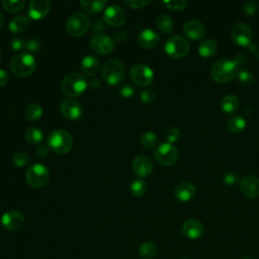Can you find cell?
I'll return each instance as SVG.
<instances>
[{"mask_svg":"<svg viewBox=\"0 0 259 259\" xmlns=\"http://www.w3.org/2000/svg\"><path fill=\"white\" fill-rule=\"evenodd\" d=\"M186 1L185 0H169V1H164V5H166L167 8L171 10H182L186 6Z\"/></svg>","mask_w":259,"mask_h":259,"instance_id":"cell-38","label":"cell"},{"mask_svg":"<svg viewBox=\"0 0 259 259\" xmlns=\"http://www.w3.org/2000/svg\"><path fill=\"white\" fill-rule=\"evenodd\" d=\"M28 18L24 15H18L13 17L9 22V29L14 33H19L24 31L28 27Z\"/></svg>","mask_w":259,"mask_h":259,"instance_id":"cell-27","label":"cell"},{"mask_svg":"<svg viewBox=\"0 0 259 259\" xmlns=\"http://www.w3.org/2000/svg\"><path fill=\"white\" fill-rule=\"evenodd\" d=\"M99 85H100V81H99L98 79H96V78L91 79V80L89 81V83H88V86H89L91 89H97V88L99 87Z\"/></svg>","mask_w":259,"mask_h":259,"instance_id":"cell-52","label":"cell"},{"mask_svg":"<svg viewBox=\"0 0 259 259\" xmlns=\"http://www.w3.org/2000/svg\"><path fill=\"white\" fill-rule=\"evenodd\" d=\"M180 138V131L175 127V126H171L167 130L166 132V139L168 141V143L172 144L176 141H178V139Z\"/></svg>","mask_w":259,"mask_h":259,"instance_id":"cell-39","label":"cell"},{"mask_svg":"<svg viewBox=\"0 0 259 259\" xmlns=\"http://www.w3.org/2000/svg\"><path fill=\"white\" fill-rule=\"evenodd\" d=\"M89 26L90 20L88 16L82 12L72 13L66 22V29L72 36H80L84 34Z\"/></svg>","mask_w":259,"mask_h":259,"instance_id":"cell-7","label":"cell"},{"mask_svg":"<svg viewBox=\"0 0 259 259\" xmlns=\"http://www.w3.org/2000/svg\"><path fill=\"white\" fill-rule=\"evenodd\" d=\"M47 145L57 154H66L72 149L73 138L68 131L57 128L49 135Z\"/></svg>","mask_w":259,"mask_h":259,"instance_id":"cell-3","label":"cell"},{"mask_svg":"<svg viewBox=\"0 0 259 259\" xmlns=\"http://www.w3.org/2000/svg\"><path fill=\"white\" fill-rule=\"evenodd\" d=\"M157 253V246L151 241L143 243L139 248V257L141 259H153Z\"/></svg>","mask_w":259,"mask_h":259,"instance_id":"cell-28","label":"cell"},{"mask_svg":"<svg viewBox=\"0 0 259 259\" xmlns=\"http://www.w3.org/2000/svg\"><path fill=\"white\" fill-rule=\"evenodd\" d=\"M232 38L239 46H250L252 39V30L245 22H238L232 27Z\"/></svg>","mask_w":259,"mask_h":259,"instance_id":"cell-13","label":"cell"},{"mask_svg":"<svg viewBox=\"0 0 259 259\" xmlns=\"http://www.w3.org/2000/svg\"><path fill=\"white\" fill-rule=\"evenodd\" d=\"M249 50L251 55L255 58V59H259V46L256 44H251L249 46Z\"/></svg>","mask_w":259,"mask_h":259,"instance_id":"cell-50","label":"cell"},{"mask_svg":"<svg viewBox=\"0 0 259 259\" xmlns=\"http://www.w3.org/2000/svg\"><path fill=\"white\" fill-rule=\"evenodd\" d=\"M237 67L233 60L221 59L213 63L210 69L212 79L220 83H225L232 80L237 74Z\"/></svg>","mask_w":259,"mask_h":259,"instance_id":"cell-5","label":"cell"},{"mask_svg":"<svg viewBox=\"0 0 259 259\" xmlns=\"http://www.w3.org/2000/svg\"><path fill=\"white\" fill-rule=\"evenodd\" d=\"M102 79L109 85H116L121 82L125 76L124 65L116 59L107 60L101 70Z\"/></svg>","mask_w":259,"mask_h":259,"instance_id":"cell-4","label":"cell"},{"mask_svg":"<svg viewBox=\"0 0 259 259\" xmlns=\"http://www.w3.org/2000/svg\"><path fill=\"white\" fill-rule=\"evenodd\" d=\"M233 62L235 63L236 67L237 68H240L242 66H244L246 63H247V58L244 54H237L234 59H233Z\"/></svg>","mask_w":259,"mask_h":259,"instance_id":"cell-47","label":"cell"},{"mask_svg":"<svg viewBox=\"0 0 259 259\" xmlns=\"http://www.w3.org/2000/svg\"><path fill=\"white\" fill-rule=\"evenodd\" d=\"M127 38H128V33L126 31L120 30L114 34V39L119 42H124L127 40Z\"/></svg>","mask_w":259,"mask_h":259,"instance_id":"cell-49","label":"cell"},{"mask_svg":"<svg viewBox=\"0 0 259 259\" xmlns=\"http://www.w3.org/2000/svg\"><path fill=\"white\" fill-rule=\"evenodd\" d=\"M160 40L159 34L150 28L142 30L138 35V42L144 49H153L155 48Z\"/></svg>","mask_w":259,"mask_h":259,"instance_id":"cell-21","label":"cell"},{"mask_svg":"<svg viewBox=\"0 0 259 259\" xmlns=\"http://www.w3.org/2000/svg\"><path fill=\"white\" fill-rule=\"evenodd\" d=\"M151 3V0H124V4L130 8L139 9Z\"/></svg>","mask_w":259,"mask_h":259,"instance_id":"cell-41","label":"cell"},{"mask_svg":"<svg viewBox=\"0 0 259 259\" xmlns=\"http://www.w3.org/2000/svg\"><path fill=\"white\" fill-rule=\"evenodd\" d=\"M131 191L136 196H143L147 191V183L142 179L135 180L131 184Z\"/></svg>","mask_w":259,"mask_h":259,"instance_id":"cell-36","label":"cell"},{"mask_svg":"<svg viewBox=\"0 0 259 259\" xmlns=\"http://www.w3.org/2000/svg\"><path fill=\"white\" fill-rule=\"evenodd\" d=\"M237 77H238L239 82L242 85H244V86H251L254 83V81H255L253 73L248 71V70H241V71H239L237 73Z\"/></svg>","mask_w":259,"mask_h":259,"instance_id":"cell-35","label":"cell"},{"mask_svg":"<svg viewBox=\"0 0 259 259\" xmlns=\"http://www.w3.org/2000/svg\"><path fill=\"white\" fill-rule=\"evenodd\" d=\"M44 112V108L39 103H30L24 109V116L26 119L33 121L38 119Z\"/></svg>","mask_w":259,"mask_h":259,"instance_id":"cell-29","label":"cell"},{"mask_svg":"<svg viewBox=\"0 0 259 259\" xmlns=\"http://www.w3.org/2000/svg\"><path fill=\"white\" fill-rule=\"evenodd\" d=\"M240 101L236 95L228 94L225 95L221 101V107L226 113H234L238 110Z\"/></svg>","mask_w":259,"mask_h":259,"instance_id":"cell-25","label":"cell"},{"mask_svg":"<svg viewBox=\"0 0 259 259\" xmlns=\"http://www.w3.org/2000/svg\"><path fill=\"white\" fill-rule=\"evenodd\" d=\"M36 68V60L29 53H20L14 56L9 62V69L17 77L31 75Z\"/></svg>","mask_w":259,"mask_h":259,"instance_id":"cell-1","label":"cell"},{"mask_svg":"<svg viewBox=\"0 0 259 259\" xmlns=\"http://www.w3.org/2000/svg\"><path fill=\"white\" fill-rule=\"evenodd\" d=\"M189 42L180 35L170 36L165 44V52L174 59H181L189 52Z\"/></svg>","mask_w":259,"mask_h":259,"instance_id":"cell-8","label":"cell"},{"mask_svg":"<svg viewBox=\"0 0 259 259\" xmlns=\"http://www.w3.org/2000/svg\"><path fill=\"white\" fill-rule=\"evenodd\" d=\"M158 141H159L158 136L150 131L145 132L141 136V144L146 148H152V147L156 146L158 144Z\"/></svg>","mask_w":259,"mask_h":259,"instance_id":"cell-34","label":"cell"},{"mask_svg":"<svg viewBox=\"0 0 259 259\" xmlns=\"http://www.w3.org/2000/svg\"><path fill=\"white\" fill-rule=\"evenodd\" d=\"M246 126V120L243 116L240 115H235L232 116L228 121H227V128L235 134H238L242 132Z\"/></svg>","mask_w":259,"mask_h":259,"instance_id":"cell-30","label":"cell"},{"mask_svg":"<svg viewBox=\"0 0 259 259\" xmlns=\"http://www.w3.org/2000/svg\"><path fill=\"white\" fill-rule=\"evenodd\" d=\"M195 186L188 181H183L180 182L174 190V194L175 197L183 202L189 201L190 199L193 198V196L195 195Z\"/></svg>","mask_w":259,"mask_h":259,"instance_id":"cell-22","label":"cell"},{"mask_svg":"<svg viewBox=\"0 0 259 259\" xmlns=\"http://www.w3.org/2000/svg\"><path fill=\"white\" fill-rule=\"evenodd\" d=\"M13 163L17 167H23L27 165L30 161L29 156L25 152H16L12 157Z\"/></svg>","mask_w":259,"mask_h":259,"instance_id":"cell-37","label":"cell"},{"mask_svg":"<svg viewBox=\"0 0 259 259\" xmlns=\"http://www.w3.org/2000/svg\"><path fill=\"white\" fill-rule=\"evenodd\" d=\"M0 59H1V49H0Z\"/></svg>","mask_w":259,"mask_h":259,"instance_id":"cell-55","label":"cell"},{"mask_svg":"<svg viewBox=\"0 0 259 259\" xmlns=\"http://www.w3.org/2000/svg\"><path fill=\"white\" fill-rule=\"evenodd\" d=\"M26 2L25 0H3L1 2L2 7L11 13H15L20 11L24 6H25Z\"/></svg>","mask_w":259,"mask_h":259,"instance_id":"cell-33","label":"cell"},{"mask_svg":"<svg viewBox=\"0 0 259 259\" xmlns=\"http://www.w3.org/2000/svg\"><path fill=\"white\" fill-rule=\"evenodd\" d=\"M242 192L251 198L259 196V178L254 175H246L240 180Z\"/></svg>","mask_w":259,"mask_h":259,"instance_id":"cell-18","label":"cell"},{"mask_svg":"<svg viewBox=\"0 0 259 259\" xmlns=\"http://www.w3.org/2000/svg\"><path fill=\"white\" fill-rule=\"evenodd\" d=\"M133 170L139 177H147L153 171V163L146 155H138L134 158L132 163Z\"/></svg>","mask_w":259,"mask_h":259,"instance_id":"cell-16","label":"cell"},{"mask_svg":"<svg viewBox=\"0 0 259 259\" xmlns=\"http://www.w3.org/2000/svg\"><path fill=\"white\" fill-rule=\"evenodd\" d=\"M156 94L152 89H145L141 93V100L144 103H152L155 100Z\"/></svg>","mask_w":259,"mask_h":259,"instance_id":"cell-44","label":"cell"},{"mask_svg":"<svg viewBox=\"0 0 259 259\" xmlns=\"http://www.w3.org/2000/svg\"><path fill=\"white\" fill-rule=\"evenodd\" d=\"M107 1L105 0H82L80 1L81 7L89 13H98L105 8Z\"/></svg>","mask_w":259,"mask_h":259,"instance_id":"cell-26","label":"cell"},{"mask_svg":"<svg viewBox=\"0 0 259 259\" xmlns=\"http://www.w3.org/2000/svg\"><path fill=\"white\" fill-rule=\"evenodd\" d=\"M40 49V42L37 38H29L26 42H25V50H27L28 52L31 53H36L38 52V50Z\"/></svg>","mask_w":259,"mask_h":259,"instance_id":"cell-43","label":"cell"},{"mask_svg":"<svg viewBox=\"0 0 259 259\" xmlns=\"http://www.w3.org/2000/svg\"><path fill=\"white\" fill-rule=\"evenodd\" d=\"M49 151H50V148L48 147V145H39L37 146V148L35 149V153L38 157L40 158H44V157H47L48 154H49Z\"/></svg>","mask_w":259,"mask_h":259,"instance_id":"cell-48","label":"cell"},{"mask_svg":"<svg viewBox=\"0 0 259 259\" xmlns=\"http://www.w3.org/2000/svg\"><path fill=\"white\" fill-rule=\"evenodd\" d=\"M4 24V16L2 15V13L0 12V28L3 26Z\"/></svg>","mask_w":259,"mask_h":259,"instance_id":"cell-54","label":"cell"},{"mask_svg":"<svg viewBox=\"0 0 259 259\" xmlns=\"http://www.w3.org/2000/svg\"><path fill=\"white\" fill-rule=\"evenodd\" d=\"M183 32L187 37L191 39H199L205 33V26L199 20L191 19L184 23Z\"/></svg>","mask_w":259,"mask_h":259,"instance_id":"cell-20","label":"cell"},{"mask_svg":"<svg viewBox=\"0 0 259 259\" xmlns=\"http://www.w3.org/2000/svg\"><path fill=\"white\" fill-rule=\"evenodd\" d=\"M25 140L27 143L31 145H37L41 143V141L44 140V134L40 131V128L31 126V127H28L25 132Z\"/></svg>","mask_w":259,"mask_h":259,"instance_id":"cell-32","label":"cell"},{"mask_svg":"<svg viewBox=\"0 0 259 259\" xmlns=\"http://www.w3.org/2000/svg\"><path fill=\"white\" fill-rule=\"evenodd\" d=\"M1 224L8 231H17L23 226L24 217L16 209H9L2 214Z\"/></svg>","mask_w":259,"mask_h":259,"instance_id":"cell-14","label":"cell"},{"mask_svg":"<svg viewBox=\"0 0 259 259\" xmlns=\"http://www.w3.org/2000/svg\"><path fill=\"white\" fill-rule=\"evenodd\" d=\"M10 46L14 51H20L25 49V41L22 38L14 37L10 40Z\"/></svg>","mask_w":259,"mask_h":259,"instance_id":"cell-46","label":"cell"},{"mask_svg":"<svg viewBox=\"0 0 259 259\" xmlns=\"http://www.w3.org/2000/svg\"><path fill=\"white\" fill-rule=\"evenodd\" d=\"M51 8L50 1L48 0H32L29 3L28 14L32 19H42L45 18Z\"/></svg>","mask_w":259,"mask_h":259,"instance_id":"cell-19","label":"cell"},{"mask_svg":"<svg viewBox=\"0 0 259 259\" xmlns=\"http://www.w3.org/2000/svg\"><path fill=\"white\" fill-rule=\"evenodd\" d=\"M119 94L124 98H130L135 93V88L130 83H124L119 87Z\"/></svg>","mask_w":259,"mask_h":259,"instance_id":"cell-42","label":"cell"},{"mask_svg":"<svg viewBox=\"0 0 259 259\" xmlns=\"http://www.w3.org/2000/svg\"><path fill=\"white\" fill-rule=\"evenodd\" d=\"M103 29H104V26H103L102 22H100V21H97V22L94 24L93 30H94L95 32H100V31H101V30H103Z\"/></svg>","mask_w":259,"mask_h":259,"instance_id":"cell-53","label":"cell"},{"mask_svg":"<svg viewBox=\"0 0 259 259\" xmlns=\"http://www.w3.org/2000/svg\"><path fill=\"white\" fill-rule=\"evenodd\" d=\"M25 178L29 186L40 188L48 183L50 179V171L48 167L42 164H33L27 169Z\"/></svg>","mask_w":259,"mask_h":259,"instance_id":"cell-6","label":"cell"},{"mask_svg":"<svg viewBox=\"0 0 259 259\" xmlns=\"http://www.w3.org/2000/svg\"><path fill=\"white\" fill-rule=\"evenodd\" d=\"M88 83L86 78L77 72L67 74L61 83L63 93L69 97H76L81 95L87 88Z\"/></svg>","mask_w":259,"mask_h":259,"instance_id":"cell-2","label":"cell"},{"mask_svg":"<svg viewBox=\"0 0 259 259\" xmlns=\"http://www.w3.org/2000/svg\"><path fill=\"white\" fill-rule=\"evenodd\" d=\"M218 51V45L214 39L206 38L202 40L198 47V53L201 57L210 58L215 55Z\"/></svg>","mask_w":259,"mask_h":259,"instance_id":"cell-24","label":"cell"},{"mask_svg":"<svg viewBox=\"0 0 259 259\" xmlns=\"http://www.w3.org/2000/svg\"><path fill=\"white\" fill-rule=\"evenodd\" d=\"M130 76L132 80L139 86H149L153 83L154 80V72L153 70L146 64H136L131 68Z\"/></svg>","mask_w":259,"mask_h":259,"instance_id":"cell-10","label":"cell"},{"mask_svg":"<svg viewBox=\"0 0 259 259\" xmlns=\"http://www.w3.org/2000/svg\"><path fill=\"white\" fill-rule=\"evenodd\" d=\"M8 80H9V76L6 73V71L3 69H0V86L5 85L8 82Z\"/></svg>","mask_w":259,"mask_h":259,"instance_id":"cell-51","label":"cell"},{"mask_svg":"<svg viewBox=\"0 0 259 259\" xmlns=\"http://www.w3.org/2000/svg\"><path fill=\"white\" fill-rule=\"evenodd\" d=\"M82 72L87 76H94L98 73L100 69V64L97 58L88 55L82 59L81 62Z\"/></svg>","mask_w":259,"mask_h":259,"instance_id":"cell-23","label":"cell"},{"mask_svg":"<svg viewBox=\"0 0 259 259\" xmlns=\"http://www.w3.org/2000/svg\"><path fill=\"white\" fill-rule=\"evenodd\" d=\"M156 25L164 33H170L173 30V20L167 14L159 15L156 19Z\"/></svg>","mask_w":259,"mask_h":259,"instance_id":"cell-31","label":"cell"},{"mask_svg":"<svg viewBox=\"0 0 259 259\" xmlns=\"http://www.w3.org/2000/svg\"><path fill=\"white\" fill-rule=\"evenodd\" d=\"M204 227L201 222L196 219H189L185 221L181 227V233L190 240H196L203 234Z\"/></svg>","mask_w":259,"mask_h":259,"instance_id":"cell-17","label":"cell"},{"mask_svg":"<svg viewBox=\"0 0 259 259\" xmlns=\"http://www.w3.org/2000/svg\"><path fill=\"white\" fill-rule=\"evenodd\" d=\"M126 20V13L119 5L108 6L103 13V21L112 27L121 26Z\"/></svg>","mask_w":259,"mask_h":259,"instance_id":"cell-12","label":"cell"},{"mask_svg":"<svg viewBox=\"0 0 259 259\" xmlns=\"http://www.w3.org/2000/svg\"><path fill=\"white\" fill-rule=\"evenodd\" d=\"M224 182L228 185H234L239 181V177L236 173L234 172H228L224 175Z\"/></svg>","mask_w":259,"mask_h":259,"instance_id":"cell-45","label":"cell"},{"mask_svg":"<svg viewBox=\"0 0 259 259\" xmlns=\"http://www.w3.org/2000/svg\"><path fill=\"white\" fill-rule=\"evenodd\" d=\"M259 6H258V3L256 1H253V0H250V1H246L244 4H243V10L245 11L246 14L248 15H253L257 12Z\"/></svg>","mask_w":259,"mask_h":259,"instance_id":"cell-40","label":"cell"},{"mask_svg":"<svg viewBox=\"0 0 259 259\" xmlns=\"http://www.w3.org/2000/svg\"><path fill=\"white\" fill-rule=\"evenodd\" d=\"M91 50L98 55H107L114 49V40L107 34L96 33L90 39Z\"/></svg>","mask_w":259,"mask_h":259,"instance_id":"cell-11","label":"cell"},{"mask_svg":"<svg viewBox=\"0 0 259 259\" xmlns=\"http://www.w3.org/2000/svg\"><path fill=\"white\" fill-rule=\"evenodd\" d=\"M154 156L159 164L171 166L175 164L179 158L178 149L170 143H163L154 152Z\"/></svg>","mask_w":259,"mask_h":259,"instance_id":"cell-9","label":"cell"},{"mask_svg":"<svg viewBox=\"0 0 259 259\" xmlns=\"http://www.w3.org/2000/svg\"><path fill=\"white\" fill-rule=\"evenodd\" d=\"M60 110L66 118L71 120H76L80 118L83 112L81 104L77 100L72 98L64 99L60 104Z\"/></svg>","mask_w":259,"mask_h":259,"instance_id":"cell-15","label":"cell"}]
</instances>
